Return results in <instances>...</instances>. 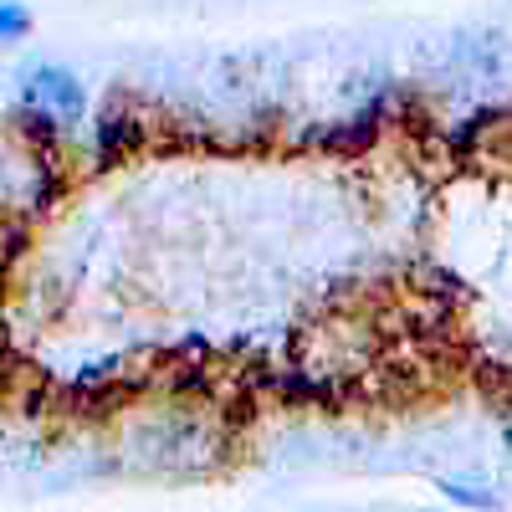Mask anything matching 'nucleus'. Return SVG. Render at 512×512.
<instances>
[{"mask_svg": "<svg viewBox=\"0 0 512 512\" xmlns=\"http://www.w3.org/2000/svg\"><path fill=\"white\" fill-rule=\"evenodd\" d=\"M26 26H31V16H26L21 6H11V0H0V41L26 36Z\"/></svg>", "mask_w": 512, "mask_h": 512, "instance_id": "nucleus-3", "label": "nucleus"}, {"mask_svg": "<svg viewBox=\"0 0 512 512\" xmlns=\"http://www.w3.org/2000/svg\"><path fill=\"white\" fill-rule=\"evenodd\" d=\"M441 492L451 497V502H466V507H482V512H492L497 507V497L482 487V482H456V477H446L441 482Z\"/></svg>", "mask_w": 512, "mask_h": 512, "instance_id": "nucleus-2", "label": "nucleus"}, {"mask_svg": "<svg viewBox=\"0 0 512 512\" xmlns=\"http://www.w3.org/2000/svg\"><path fill=\"white\" fill-rule=\"evenodd\" d=\"M26 103L41 118H77L82 113V82L67 67H36L26 77Z\"/></svg>", "mask_w": 512, "mask_h": 512, "instance_id": "nucleus-1", "label": "nucleus"}]
</instances>
